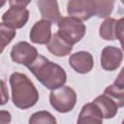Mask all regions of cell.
Returning <instances> with one entry per match:
<instances>
[{
    "label": "cell",
    "instance_id": "obj_1",
    "mask_svg": "<svg viewBox=\"0 0 124 124\" xmlns=\"http://www.w3.org/2000/svg\"><path fill=\"white\" fill-rule=\"evenodd\" d=\"M35 78L47 89H55L64 85L67 81L65 70L46 57L38 54L36 59L27 66Z\"/></svg>",
    "mask_w": 124,
    "mask_h": 124
},
{
    "label": "cell",
    "instance_id": "obj_2",
    "mask_svg": "<svg viewBox=\"0 0 124 124\" xmlns=\"http://www.w3.org/2000/svg\"><path fill=\"white\" fill-rule=\"evenodd\" d=\"M13 104L20 108H32L39 101V92L31 79L22 73L15 72L10 77Z\"/></svg>",
    "mask_w": 124,
    "mask_h": 124
},
{
    "label": "cell",
    "instance_id": "obj_3",
    "mask_svg": "<svg viewBox=\"0 0 124 124\" xmlns=\"http://www.w3.org/2000/svg\"><path fill=\"white\" fill-rule=\"evenodd\" d=\"M58 34L70 45L78 43L86 32V27L81 20L73 16H62L57 21Z\"/></svg>",
    "mask_w": 124,
    "mask_h": 124
},
{
    "label": "cell",
    "instance_id": "obj_4",
    "mask_svg": "<svg viewBox=\"0 0 124 124\" xmlns=\"http://www.w3.org/2000/svg\"><path fill=\"white\" fill-rule=\"evenodd\" d=\"M49 102L52 108L61 113L71 111L77 103V93L70 86L62 85L52 89L49 94Z\"/></svg>",
    "mask_w": 124,
    "mask_h": 124
},
{
    "label": "cell",
    "instance_id": "obj_5",
    "mask_svg": "<svg viewBox=\"0 0 124 124\" xmlns=\"http://www.w3.org/2000/svg\"><path fill=\"white\" fill-rule=\"evenodd\" d=\"M96 6L94 0H69L67 13L70 16L79 20H87L95 16Z\"/></svg>",
    "mask_w": 124,
    "mask_h": 124
},
{
    "label": "cell",
    "instance_id": "obj_6",
    "mask_svg": "<svg viewBox=\"0 0 124 124\" xmlns=\"http://www.w3.org/2000/svg\"><path fill=\"white\" fill-rule=\"evenodd\" d=\"M123 30H124V18L115 19L112 17H107L100 26L99 35L106 41L119 40L123 45Z\"/></svg>",
    "mask_w": 124,
    "mask_h": 124
},
{
    "label": "cell",
    "instance_id": "obj_7",
    "mask_svg": "<svg viewBox=\"0 0 124 124\" xmlns=\"http://www.w3.org/2000/svg\"><path fill=\"white\" fill-rule=\"evenodd\" d=\"M38 56V50L35 46L25 41L18 42L16 44L11 50V58L14 62L28 66Z\"/></svg>",
    "mask_w": 124,
    "mask_h": 124
},
{
    "label": "cell",
    "instance_id": "obj_8",
    "mask_svg": "<svg viewBox=\"0 0 124 124\" xmlns=\"http://www.w3.org/2000/svg\"><path fill=\"white\" fill-rule=\"evenodd\" d=\"M123 60L122 50L113 46H107L101 53V66L105 71H115L119 68Z\"/></svg>",
    "mask_w": 124,
    "mask_h": 124
},
{
    "label": "cell",
    "instance_id": "obj_9",
    "mask_svg": "<svg viewBox=\"0 0 124 124\" xmlns=\"http://www.w3.org/2000/svg\"><path fill=\"white\" fill-rule=\"evenodd\" d=\"M29 19V11L24 7L13 6L2 16V20L7 25L18 29L22 28Z\"/></svg>",
    "mask_w": 124,
    "mask_h": 124
},
{
    "label": "cell",
    "instance_id": "obj_10",
    "mask_svg": "<svg viewBox=\"0 0 124 124\" xmlns=\"http://www.w3.org/2000/svg\"><path fill=\"white\" fill-rule=\"evenodd\" d=\"M69 65L78 74H87L94 67V59L90 52L81 50L71 54Z\"/></svg>",
    "mask_w": 124,
    "mask_h": 124
},
{
    "label": "cell",
    "instance_id": "obj_11",
    "mask_svg": "<svg viewBox=\"0 0 124 124\" xmlns=\"http://www.w3.org/2000/svg\"><path fill=\"white\" fill-rule=\"evenodd\" d=\"M29 37L34 44L46 45L51 37V22L46 19L36 21L30 30Z\"/></svg>",
    "mask_w": 124,
    "mask_h": 124
},
{
    "label": "cell",
    "instance_id": "obj_12",
    "mask_svg": "<svg viewBox=\"0 0 124 124\" xmlns=\"http://www.w3.org/2000/svg\"><path fill=\"white\" fill-rule=\"evenodd\" d=\"M37 6L43 19H46L51 23H57L60 19L61 14L56 0H38Z\"/></svg>",
    "mask_w": 124,
    "mask_h": 124
},
{
    "label": "cell",
    "instance_id": "obj_13",
    "mask_svg": "<svg viewBox=\"0 0 124 124\" xmlns=\"http://www.w3.org/2000/svg\"><path fill=\"white\" fill-rule=\"evenodd\" d=\"M46 48L49 52L57 57H62L70 54L73 50V46L66 42L57 32L52 34L50 40L46 44Z\"/></svg>",
    "mask_w": 124,
    "mask_h": 124
},
{
    "label": "cell",
    "instance_id": "obj_14",
    "mask_svg": "<svg viewBox=\"0 0 124 124\" xmlns=\"http://www.w3.org/2000/svg\"><path fill=\"white\" fill-rule=\"evenodd\" d=\"M103 122V114L96 104L87 103L82 108L78 114V123H96L101 124Z\"/></svg>",
    "mask_w": 124,
    "mask_h": 124
},
{
    "label": "cell",
    "instance_id": "obj_15",
    "mask_svg": "<svg viewBox=\"0 0 124 124\" xmlns=\"http://www.w3.org/2000/svg\"><path fill=\"white\" fill-rule=\"evenodd\" d=\"M93 103L96 104V106L100 108L103 114V118H106V119L113 118L116 115L119 108L118 104L112 98H110L106 94L100 95L97 98H95Z\"/></svg>",
    "mask_w": 124,
    "mask_h": 124
},
{
    "label": "cell",
    "instance_id": "obj_16",
    "mask_svg": "<svg viewBox=\"0 0 124 124\" xmlns=\"http://www.w3.org/2000/svg\"><path fill=\"white\" fill-rule=\"evenodd\" d=\"M104 94L112 98L118 104L119 108H122L124 106V82L122 78V72L119 74L117 79H115V81L111 85L108 86L105 89Z\"/></svg>",
    "mask_w": 124,
    "mask_h": 124
},
{
    "label": "cell",
    "instance_id": "obj_17",
    "mask_svg": "<svg viewBox=\"0 0 124 124\" xmlns=\"http://www.w3.org/2000/svg\"><path fill=\"white\" fill-rule=\"evenodd\" d=\"M16 29L7 25L4 22L0 23V54L3 52L4 48L14 40L16 37Z\"/></svg>",
    "mask_w": 124,
    "mask_h": 124
},
{
    "label": "cell",
    "instance_id": "obj_18",
    "mask_svg": "<svg viewBox=\"0 0 124 124\" xmlns=\"http://www.w3.org/2000/svg\"><path fill=\"white\" fill-rule=\"evenodd\" d=\"M95 6H96V12L95 16L98 17H108V16L111 15L115 0H94Z\"/></svg>",
    "mask_w": 124,
    "mask_h": 124
},
{
    "label": "cell",
    "instance_id": "obj_19",
    "mask_svg": "<svg viewBox=\"0 0 124 124\" xmlns=\"http://www.w3.org/2000/svg\"><path fill=\"white\" fill-rule=\"evenodd\" d=\"M30 124H38V123H49V124H55L56 119L55 117L46 110H40L35 113H33L29 118Z\"/></svg>",
    "mask_w": 124,
    "mask_h": 124
},
{
    "label": "cell",
    "instance_id": "obj_20",
    "mask_svg": "<svg viewBox=\"0 0 124 124\" xmlns=\"http://www.w3.org/2000/svg\"><path fill=\"white\" fill-rule=\"evenodd\" d=\"M9 101V92L3 79H0V106L6 105Z\"/></svg>",
    "mask_w": 124,
    "mask_h": 124
},
{
    "label": "cell",
    "instance_id": "obj_21",
    "mask_svg": "<svg viewBox=\"0 0 124 124\" xmlns=\"http://www.w3.org/2000/svg\"><path fill=\"white\" fill-rule=\"evenodd\" d=\"M12 120V115L8 110H0V124L10 123Z\"/></svg>",
    "mask_w": 124,
    "mask_h": 124
},
{
    "label": "cell",
    "instance_id": "obj_22",
    "mask_svg": "<svg viewBox=\"0 0 124 124\" xmlns=\"http://www.w3.org/2000/svg\"><path fill=\"white\" fill-rule=\"evenodd\" d=\"M31 0H9V4L11 7L16 6V7H26L29 5Z\"/></svg>",
    "mask_w": 124,
    "mask_h": 124
},
{
    "label": "cell",
    "instance_id": "obj_23",
    "mask_svg": "<svg viewBox=\"0 0 124 124\" xmlns=\"http://www.w3.org/2000/svg\"><path fill=\"white\" fill-rule=\"evenodd\" d=\"M6 2H7V0H0V9L6 4Z\"/></svg>",
    "mask_w": 124,
    "mask_h": 124
}]
</instances>
